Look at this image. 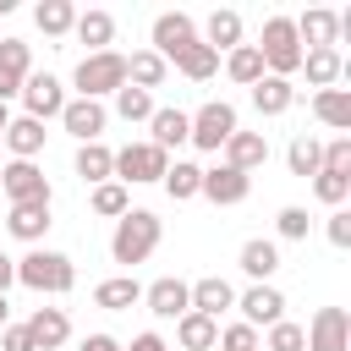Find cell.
Here are the masks:
<instances>
[{"mask_svg": "<svg viewBox=\"0 0 351 351\" xmlns=\"http://www.w3.org/2000/svg\"><path fill=\"white\" fill-rule=\"evenodd\" d=\"M159 241H165V219H159L154 208H126V214L115 219V230H110V258L132 274L137 263L154 258Z\"/></svg>", "mask_w": 351, "mask_h": 351, "instance_id": "obj_1", "label": "cell"}, {"mask_svg": "<svg viewBox=\"0 0 351 351\" xmlns=\"http://www.w3.org/2000/svg\"><path fill=\"white\" fill-rule=\"evenodd\" d=\"M16 285H27L38 296H66L77 285V263L66 252H55V247H27L16 258Z\"/></svg>", "mask_w": 351, "mask_h": 351, "instance_id": "obj_2", "label": "cell"}, {"mask_svg": "<svg viewBox=\"0 0 351 351\" xmlns=\"http://www.w3.org/2000/svg\"><path fill=\"white\" fill-rule=\"evenodd\" d=\"M258 55H263V71L269 77H296L302 71V38H296V22L291 16H263V33H258Z\"/></svg>", "mask_w": 351, "mask_h": 351, "instance_id": "obj_3", "label": "cell"}, {"mask_svg": "<svg viewBox=\"0 0 351 351\" xmlns=\"http://www.w3.org/2000/svg\"><path fill=\"white\" fill-rule=\"evenodd\" d=\"M71 88L77 99H110L115 88H126V55L121 49H99V55H82L77 71H71Z\"/></svg>", "mask_w": 351, "mask_h": 351, "instance_id": "obj_4", "label": "cell"}, {"mask_svg": "<svg viewBox=\"0 0 351 351\" xmlns=\"http://www.w3.org/2000/svg\"><path fill=\"white\" fill-rule=\"evenodd\" d=\"M186 121H192L186 143H192V148H203V154H219V148L230 143V132H241V121H236V104H225V99H208V104H197Z\"/></svg>", "mask_w": 351, "mask_h": 351, "instance_id": "obj_5", "label": "cell"}, {"mask_svg": "<svg viewBox=\"0 0 351 351\" xmlns=\"http://www.w3.org/2000/svg\"><path fill=\"white\" fill-rule=\"evenodd\" d=\"M165 170H170V154L154 148L148 137L115 148V181H121V186H154V181H165Z\"/></svg>", "mask_w": 351, "mask_h": 351, "instance_id": "obj_6", "label": "cell"}, {"mask_svg": "<svg viewBox=\"0 0 351 351\" xmlns=\"http://www.w3.org/2000/svg\"><path fill=\"white\" fill-rule=\"evenodd\" d=\"M0 192H5L11 208H16V203H55V186H49V176L38 170V159H5V165H0Z\"/></svg>", "mask_w": 351, "mask_h": 351, "instance_id": "obj_7", "label": "cell"}, {"mask_svg": "<svg viewBox=\"0 0 351 351\" xmlns=\"http://www.w3.org/2000/svg\"><path fill=\"white\" fill-rule=\"evenodd\" d=\"M22 115H33V121H60V110H66V82L55 77V71H27V82H22Z\"/></svg>", "mask_w": 351, "mask_h": 351, "instance_id": "obj_8", "label": "cell"}, {"mask_svg": "<svg viewBox=\"0 0 351 351\" xmlns=\"http://www.w3.org/2000/svg\"><path fill=\"white\" fill-rule=\"evenodd\" d=\"M192 44H197V16H186V11H159V16H154V44H148V49H154L165 66H170L181 49H192Z\"/></svg>", "mask_w": 351, "mask_h": 351, "instance_id": "obj_9", "label": "cell"}, {"mask_svg": "<svg viewBox=\"0 0 351 351\" xmlns=\"http://www.w3.org/2000/svg\"><path fill=\"white\" fill-rule=\"evenodd\" d=\"M236 313L247 329H269L285 318V296H280V285H247V291H236Z\"/></svg>", "mask_w": 351, "mask_h": 351, "instance_id": "obj_10", "label": "cell"}, {"mask_svg": "<svg viewBox=\"0 0 351 351\" xmlns=\"http://www.w3.org/2000/svg\"><path fill=\"white\" fill-rule=\"evenodd\" d=\"M307 329V351H351V313L346 307H318Z\"/></svg>", "mask_w": 351, "mask_h": 351, "instance_id": "obj_11", "label": "cell"}, {"mask_svg": "<svg viewBox=\"0 0 351 351\" xmlns=\"http://www.w3.org/2000/svg\"><path fill=\"white\" fill-rule=\"evenodd\" d=\"M247 192H252V176H241L230 165H208L203 186H197V197H208L214 208H236V203H247Z\"/></svg>", "mask_w": 351, "mask_h": 351, "instance_id": "obj_12", "label": "cell"}, {"mask_svg": "<svg viewBox=\"0 0 351 351\" xmlns=\"http://www.w3.org/2000/svg\"><path fill=\"white\" fill-rule=\"evenodd\" d=\"M60 126H66L77 143H104L110 110H104L99 99H66V110H60Z\"/></svg>", "mask_w": 351, "mask_h": 351, "instance_id": "obj_13", "label": "cell"}, {"mask_svg": "<svg viewBox=\"0 0 351 351\" xmlns=\"http://www.w3.org/2000/svg\"><path fill=\"white\" fill-rule=\"evenodd\" d=\"M186 302H192V313H203V318L219 324V318L236 307V285H230L225 274H203V280L186 285Z\"/></svg>", "mask_w": 351, "mask_h": 351, "instance_id": "obj_14", "label": "cell"}, {"mask_svg": "<svg viewBox=\"0 0 351 351\" xmlns=\"http://www.w3.org/2000/svg\"><path fill=\"white\" fill-rule=\"evenodd\" d=\"M143 307L154 313V318H165V324H176L192 302H186V280L181 274H159L154 285H143Z\"/></svg>", "mask_w": 351, "mask_h": 351, "instance_id": "obj_15", "label": "cell"}, {"mask_svg": "<svg viewBox=\"0 0 351 351\" xmlns=\"http://www.w3.org/2000/svg\"><path fill=\"white\" fill-rule=\"evenodd\" d=\"M291 22H296L302 49H335L340 44V11H329V5H313V11H302Z\"/></svg>", "mask_w": 351, "mask_h": 351, "instance_id": "obj_16", "label": "cell"}, {"mask_svg": "<svg viewBox=\"0 0 351 351\" xmlns=\"http://www.w3.org/2000/svg\"><path fill=\"white\" fill-rule=\"evenodd\" d=\"M236 269H241L252 285H274V274H280V247H274L269 236H252V241H241Z\"/></svg>", "mask_w": 351, "mask_h": 351, "instance_id": "obj_17", "label": "cell"}, {"mask_svg": "<svg viewBox=\"0 0 351 351\" xmlns=\"http://www.w3.org/2000/svg\"><path fill=\"white\" fill-rule=\"evenodd\" d=\"M22 329L33 335V351H60V346L71 340V318H66V307H33Z\"/></svg>", "mask_w": 351, "mask_h": 351, "instance_id": "obj_18", "label": "cell"}, {"mask_svg": "<svg viewBox=\"0 0 351 351\" xmlns=\"http://www.w3.org/2000/svg\"><path fill=\"white\" fill-rule=\"evenodd\" d=\"M27 71H33V49H27V38H0V104L22 93Z\"/></svg>", "mask_w": 351, "mask_h": 351, "instance_id": "obj_19", "label": "cell"}, {"mask_svg": "<svg viewBox=\"0 0 351 351\" xmlns=\"http://www.w3.org/2000/svg\"><path fill=\"white\" fill-rule=\"evenodd\" d=\"M0 143H5L11 159H38L44 143H49V132H44V121H33V115H11L5 132H0Z\"/></svg>", "mask_w": 351, "mask_h": 351, "instance_id": "obj_20", "label": "cell"}, {"mask_svg": "<svg viewBox=\"0 0 351 351\" xmlns=\"http://www.w3.org/2000/svg\"><path fill=\"white\" fill-rule=\"evenodd\" d=\"M219 154H225L219 165H230V170L252 176L258 165H269V137H263V132H230V143H225Z\"/></svg>", "mask_w": 351, "mask_h": 351, "instance_id": "obj_21", "label": "cell"}, {"mask_svg": "<svg viewBox=\"0 0 351 351\" xmlns=\"http://www.w3.org/2000/svg\"><path fill=\"white\" fill-rule=\"evenodd\" d=\"M16 241H27V247H44V236H49V203H16V208H5V219H0Z\"/></svg>", "mask_w": 351, "mask_h": 351, "instance_id": "obj_22", "label": "cell"}, {"mask_svg": "<svg viewBox=\"0 0 351 351\" xmlns=\"http://www.w3.org/2000/svg\"><path fill=\"white\" fill-rule=\"evenodd\" d=\"M186 132H192V121H186V110H176V104H154V115H148V143L154 148H181L186 143Z\"/></svg>", "mask_w": 351, "mask_h": 351, "instance_id": "obj_23", "label": "cell"}, {"mask_svg": "<svg viewBox=\"0 0 351 351\" xmlns=\"http://www.w3.org/2000/svg\"><path fill=\"white\" fill-rule=\"evenodd\" d=\"M197 38H203L214 55H230V49L241 44V11H230V5H225V11H208L203 27H197Z\"/></svg>", "mask_w": 351, "mask_h": 351, "instance_id": "obj_24", "label": "cell"}, {"mask_svg": "<svg viewBox=\"0 0 351 351\" xmlns=\"http://www.w3.org/2000/svg\"><path fill=\"white\" fill-rule=\"evenodd\" d=\"M247 99H252V110L258 115H285L291 104H296V82H285V77H258L252 88H247Z\"/></svg>", "mask_w": 351, "mask_h": 351, "instance_id": "obj_25", "label": "cell"}, {"mask_svg": "<svg viewBox=\"0 0 351 351\" xmlns=\"http://www.w3.org/2000/svg\"><path fill=\"white\" fill-rule=\"evenodd\" d=\"M137 302H143V280L137 274H110V280L93 285V307H104V313H126Z\"/></svg>", "mask_w": 351, "mask_h": 351, "instance_id": "obj_26", "label": "cell"}, {"mask_svg": "<svg viewBox=\"0 0 351 351\" xmlns=\"http://www.w3.org/2000/svg\"><path fill=\"white\" fill-rule=\"evenodd\" d=\"M302 71H307V88L318 93V88H335L351 66H346L340 49H302Z\"/></svg>", "mask_w": 351, "mask_h": 351, "instance_id": "obj_27", "label": "cell"}, {"mask_svg": "<svg viewBox=\"0 0 351 351\" xmlns=\"http://www.w3.org/2000/svg\"><path fill=\"white\" fill-rule=\"evenodd\" d=\"M71 170H77L88 186H99V181H115V148H104V143H77V154H71Z\"/></svg>", "mask_w": 351, "mask_h": 351, "instance_id": "obj_28", "label": "cell"}, {"mask_svg": "<svg viewBox=\"0 0 351 351\" xmlns=\"http://www.w3.org/2000/svg\"><path fill=\"white\" fill-rule=\"evenodd\" d=\"M71 38H77V44H88V55H99V49H110V44H115V16H110V11H77Z\"/></svg>", "mask_w": 351, "mask_h": 351, "instance_id": "obj_29", "label": "cell"}, {"mask_svg": "<svg viewBox=\"0 0 351 351\" xmlns=\"http://www.w3.org/2000/svg\"><path fill=\"white\" fill-rule=\"evenodd\" d=\"M176 346H181V351H214V346H219V324L186 307V313L176 318Z\"/></svg>", "mask_w": 351, "mask_h": 351, "instance_id": "obj_30", "label": "cell"}, {"mask_svg": "<svg viewBox=\"0 0 351 351\" xmlns=\"http://www.w3.org/2000/svg\"><path fill=\"white\" fill-rule=\"evenodd\" d=\"M165 77H170V66H165L154 49H132V55H126V88L154 93V88H165Z\"/></svg>", "mask_w": 351, "mask_h": 351, "instance_id": "obj_31", "label": "cell"}, {"mask_svg": "<svg viewBox=\"0 0 351 351\" xmlns=\"http://www.w3.org/2000/svg\"><path fill=\"white\" fill-rule=\"evenodd\" d=\"M313 115L346 137V132H351V93H346V88H318V93H313Z\"/></svg>", "mask_w": 351, "mask_h": 351, "instance_id": "obj_32", "label": "cell"}, {"mask_svg": "<svg viewBox=\"0 0 351 351\" xmlns=\"http://www.w3.org/2000/svg\"><path fill=\"white\" fill-rule=\"evenodd\" d=\"M71 22H77V5H71V0H38V5H33V27H38L44 38H66Z\"/></svg>", "mask_w": 351, "mask_h": 351, "instance_id": "obj_33", "label": "cell"}, {"mask_svg": "<svg viewBox=\"0 0 351 351\" xmlns=\"http://www.w3.org/2000/svg\"><path fill=\"white\" fill-rule=\"evenodd\" d=\"M318 154H324V143H318L313 132H296V137L285 143V165H291V176L313 181V176H318Z\"/></svg>", "mask_w": 351, "mask_h": 351, "instance_id": "obj_34", "label": "cell"}, {"mask_svg": "<svg viewBox=\"0 0 351 351\" xmlns=\"http://www.w3.org/2000/svg\"><path fill=\"white\" fill-rule=\"evenodd\" d=\"M88 208H93L99 219H121V214L132 208V186H121V181H99V186H88Z\"/></svg>", "mask_w": 351, "mask_h": 351, "instance_id": "obj_35", "label": "cell"}, {"mask_svg": "<svg viewBox=\"0 0 351 351\" xmlns=\"http://www.w3.org/2000/svg\"><path fill=\"white\" fill-rule=\"evenodd\" d=\"M170 66H176V71H181L186 82H208V77L219 71V55H214V49H208V44L197 38V44H192V49H181V55H176Z\"/></svg>", "mask_w": 351, "mask_h": 351, "instance_id": "obj_36", "label": "cell"}, {"mask_svg": "<svg viewBox=\"0 0 351 351\" xmlns=\"http://www.w3.org/2000/svg\"><path fill=\"white\" fill-rule=\"evenodd\" d=\"M225 77H230L236 88H252V82L263 77V55H258V44H236V49L225 55Z\"/></svg>", "mask_w": 351, "mask_h": 351, "instance_id": "obj_37", "label": "cell"}, {"mask_svg": "<svg viewBox=\"0 0 351 351\" xmlns=\"http://www.w3.org/2000/svg\"><path fill=\"white\" fill-rule=\"evenodd\" d=\"M176 203H186V197H197V186H203V165H192V159H170V170H165V181H159Z\"/></svg>", "mask_w": 351, "mask_h": 351, "instance_id": "obj_38", "label": "cell"}, {"mask_svg": "<svg viewBox=\"0 0 351 351\" xmlns=\"http://www.w3.org/2000/svg\"><path fill=\"white\" fill-rule=\"evenodd\" d=\"M110 99H115V115H121L126 126H132V121L148 126V115H154V93H143V88H115Z\"/></svg>", "mask_w": 351, "mask_h": 351, "instance_id": "obj_39", "label": "cell"}, {"mask_svg": "<svg viewBox=\"0 0 351 351\" xmlns=\"http://www.w3.org/2000/svg\"><path fill=\"white\" fill-rule=\"evenodd\" d=\"M258 340H263V351H307V329H302V324H291V318L269 324Z\"/></svg>", "mask_w": 351, "mask_h": 351, "instance_id": "obj_40", "label": "cell"}, {"mask_svg": "<svg viewBox=\"0 0 351 351\" xmlns=\"http://www.w3.org/2000/svg\"><path fill=\"white\" fill-rule=\"evenodd\" d=\"M313 197H318L324 208H346V197H351V176L318 170V176H313Z\"/></svg>", "mask_w": 351, "mask_h": 351, "instance_id": "obj_41", "label": "cell"}, {"mask_svg": "<svg viewBox=\"0 0 351 351\" xmlns=\"http://www.w3.org/2000/svg\"><path fill=\"white\" fill-rule=\"evenodd\" d=\"M274 230H280V241H307L313 219H307V208H302V203H285V208L274 214Z\"/></svg>", "mask_w": 351, "mask_h": 351, "instance_id": "obj_42", "label": "cell"}, {"mask_svg": "<svg viewBox=\"0 0 351 351\" xmlns=\"http://www.w3.org/2000/svg\"><path fill=\"white\" fill-rule=\"evenodd\" d=\"M318 170L351 176V137H329V143H324V154H318Z\"/></svg>", "mask_w": 351, "mask_h": 351, "instance_id": "obj_43", "label": "cell"}, {"mask_svg": "<svg viewBox=\"0 0 351 351\" xmlns=\"http://www.w3.org/2000/svg\"><path fill=\"white\" fill-rule=\"evenodd\" d=\"M258 346H263V340H258V329H247V324L236 318V324H225V329H219V346H214V351H258Z\"/></svg>", "mask_w": 351, "mask_h": 351, "instance_id": "obj_44", "label": "cell"}, {"mask_svg": "<svg viewBox=\"0 0 351 351\" xmlns=\"http://www.w3.org/2000/svg\"><path fill=\"white\" fill-rule=\"evenodd\" d=\"M324 236H329L335 247H351V208H329V219H324Z\"/></svg>", "mask_w": 351, "mask_h": 351, "instance_id": "obj_45", "label": "cell"}, {"mask_svg": "<svg viewBox=\"0 0 351 351\" xmlns=\"http://www.w3.org/2000/svg\"><path fill=\"white\" fill-rule=\"evenodd\" d=\"M0 351H33V335H27L22 324H5V329H0Z\"/></svg>", "mask_w": 351, "mask_h": 351, "instance_id": "obj_46", "label": "cell"}, {"mask_svg": "<svg viewBox=\"0 0 351 351\" xmlns=\"http://www.w3.org/2000/svg\"><path fill=\"white\" fill-rule=\"evenodd\" d=\"M121 351H176L159 329H143V335H132V346H121Z\"/></svg>", "mask_w": 351, "mask_h": 351, "instance_id": "obj_47", "label": "cell"}, {"mask_svg": "<svg viewBox=\"0 0 351 351\" xmlns=\"http://www.w3.org/2000/svg\"><path fill=\"white\" fill-rule=\"evenodd\" d=\"M77 351H121V340L115 335H104V329H93V335H82V346Z\"/></svg>", "mask_w": 351, "mask_h": 351, "instance_id": "obj_48", "label": "cell"}, {"mask_svg": "<svg viewBox=\"0 0 351 351\" xmlns=\"http://www.w3.org/2000/svg\"><path fill=\"white\" fill-rule=\"evenodd\" d=\"M11 285H16V258H11V252H0V296H5Z\"/></svg>", "mask_w": 351, "mask_h": 351, "instance_id": "obj_49", "label": "cell"}, {"mask_svg": "<svg viewBox=\"0 0 351 351\" xmlns=\"http://www.w3.org/2000/svg\"><path fill=\"white\" fill-rule=\"evenodd\" d=\"M5 324H11V302L0 296V329H5Z\"/></svg>", "mask_w": 351, "mask_h": 351, "instance_id": "obj_50", "label": "cell"}, {"mask_svg": "<svg viewBox=\"0 0 351 351\" xmlns=\"http://www.w3.org/2000/svg\"><path fill=\"white\" fill-rule=\"evenodd\" d=\"M5 121H11V104H0V132H5Z\"/></svg>", "mask_w": 351, "mask_h": 351, "instance_id": "obj_51", "label": "cell"}, {"mask_svg": "<svg viewBox=\"0 0 351 351\" xmlns=\"http://www.w3.org/2000/svg\"><path fill=\"white\" fill-rule=\"evenodd\" d=\"M0 148H5V143H0Z\"/></svg>", "mask_w": 351, "mask_h": 351, "instance_id": "obj_52", "label": "cell"}]
</instances>
